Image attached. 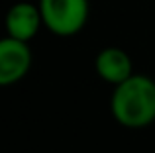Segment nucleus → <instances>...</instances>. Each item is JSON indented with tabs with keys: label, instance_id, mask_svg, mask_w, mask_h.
Wrapping results in <instances>:
<instances>
[{
	"label": "nucleus",
	"instance_id": "1",
	"mask_svg": "<svg viewBox=\"0 0 155 153\" xmlns=\"http://www.w3.org/2000/svg\"><path fill=\"white\" fill-rule=\"evenodd\" d=\"M110 108L126 128L149 126L155 120V83L145 75H132L114 88Z\"/></svg>",
	"mask_w": 155,
	"mask_h": 153
},
{
	"label": "nucleus",
	"instance_id": "2",
	"mask_svg": "<svg viewBox=\"0 0 155 153\" xmlns=\"http://www.w3.org/2000/svg\"><path fill=\"white\" fill-rule=\"evenodd\" d=\"M43 24L55 35L69 37L83 30L88 18L87 0H39Z\"/></svg>",
	"mask_w": 155,
	"mask_h": 153
},
{
	"label": "nucleus",
	"instance_id": "3",
	"mask_svg": "<svg viewBox=\"0 0 155 153\" xmlns=\"http://www.w3.org/2000/svg\"><path fill=\"white\" fill-rule=\"evenodd\" d=\"M31 67V51L26 41L4 37L0 41V84L18 83Z\"/></svg>",
	"mask_w": 155,
	"mask_h": 153
},
{
	"label": "nucleus",
	"instance_id": "4",
	"mask_svg": "<svg viewBox=\"0 0 155 153\" xmlns=\"http://www.w3.org/2000/svg\"><path fill=\"white\" fill-rule=\"evenodd\" d=\"M41 24H43V18H41V12H39V6H34L30 2H18L8 10V16H6L8 37L28 43L38 34Z\"/></svg>",
	"mask_w": 155,
	"mask_h": 153
},
{
	"label": "nucleus",
	"instance_id": "5",
	"mask_svg": "<svg viewBox=\"0 0 155 153\" xmlns=\"http://www.w3.org/2000/svg\"><path fill=\"white\" fill-rule=\"evenodd\" d=\"M96 65V73L100 75V79L106 83L114 84H122L124 80H128L132 76V59L126 51H122L120 47H106L98 53L94 61Z\"/></svg>",
	"mask_w": 155,
	"mask_h": 153
}]
</instances>
